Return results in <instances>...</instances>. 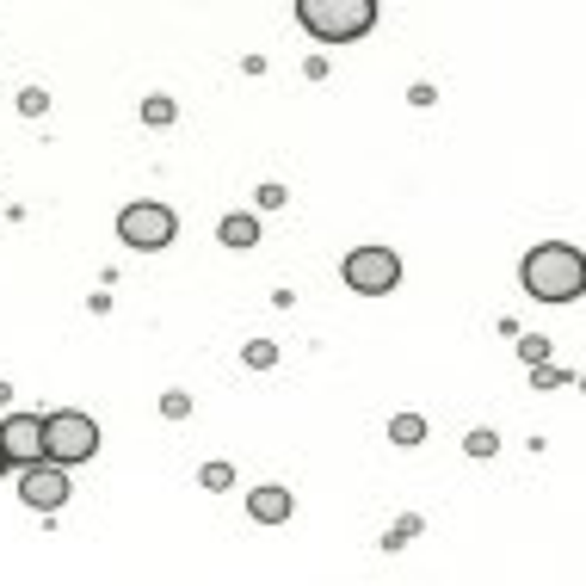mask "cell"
Here are the masks:
<instances>
[{"label":"cell","instance_id":"6da1fadb","mask_svg":"<svg viewBox=\"0 0 586 586\" xmlns=\"http://www.w3.org/2000/svg\"><path fill=\"white\" fill-rule=\"evenodd\" d=\"M519 278H525V297H537V303H574L586 290V253L574 241H543L525 253Z\"/></svg>","mask_w":586,"mask_h":586},{"label":"cell","instance_id":"7a4b0ae2","mask_svg":"<svg viewBox=\"0 0 586 586\" xmlns=\"http://www.w3.org/2000/svg\"><path fill=\"white\" fill-rule=\"evenodd\" d=\"M297 25L315 44H358L377 25V0H297Z\"/></svg>","mask_w":586,"mask_h":586},{"label":"cell","instance_id":"3957f363","mask_svg":"<svg viewBox=\"0 0 586 586\" xmlns=\"http://www.w3.org/2000/svg\"><path fill=\"white\" fill-rule=\"evenodd\" d=\"M44 438H50V463H62V469H75V463L99 457V420L81 414V408L44 414Z\"/></svg>","mask_w":586,"mask_h":586},{"label":"cell","instance_id":"277c9868","mask_svg":"<svg viewBox=\"0 0 586 586\" xmlns=\"http://www.w3.org/2000/svg\"><path fill=\"white\" fill-rule=\"evenodd\" d=\"M346 290H358V297H389V290L401 284V260H395V247L383 241H364L346 253Z\"/></svg>","mask_w":586,"mask_h":586},{"label":"cell","instance_id":"5b68a950","mask_svg":"<svg viewBox=\"0 0 586 586\" xmlns=\"http://www.w3.org/2000/svg\"><path fill=\"white\" fill-rule=\"evenodd\" d=\"M173 235H179V216L167 210V204H124L118 210V241L124 247H136V253H161V247H173Z\"/></svg>","mask_w":586,"mask_h":586},{"label":"cell","instance_id":"8992f818","mask_svg":"<svg viewBox=\"0 0 586 586\" xmlns=\"http://www.w3.org/2000/svg\"><path fill=\"white\" fill-rule=\"evenodd\" d=\"M0 451H7V463L31 469L50 457V438H44V414H7L0 420Z\"/></svg>","mask_w":586,"mask_h":586},{"label":"cell","instance_id":"52a82bcc","mask_svg":"<svg viewBox=\"0 0 586 586\" xmlns=\"http://www.w3.org/2000/svg\"><path fill=\"white\" fill-rule=\"evenodd\" d=\"M68 494H75V482H68V469L62 463H31L25 475H19V500L25 506H38V512H56V506H68Z\"/></svg>","mask_w":586,"mask_h":586},{"label":"cell","instance_id":"ba28073f","mask_svg":"<svg viewBox=\"0 0 586 586\" xmlns=\"http://www.w3.org/2000/svg\"><path fill=\"white\" fill-rule=\"evenodd\" d=\"M290 512H297V494L278 488V482H266V488L247 494V519H253V525H284Z\"/></svg>","mask_w":586,"mask_h":586},{"label":"cell","instance_id":"9c48e42d","mask_svg":"<svg viewBox=\"0 0 586 586\" xmlns=\"http://www.w3.org/2000/svg\"><path fill=\"white\" fill-rule=\"evenodd\" d=\"M216 235H223V247H260V223H253L247 210L223 216V229H216Z\"/></svg>","mask_w":586,"mask_h":586},{"label":"cell","instance_id":"30bf717a","mask_svg":"<svg viewBox=\"0 0 586 586\" xmlns=\"http://www.w3.org/2000/svg\"><path fill=\"white\" fill-rule=\"evenodd\" d=\"M389 438H395L401 451H414L420 438H426V414H395V420H389Z\"/></svg>","mask_w":586,"mask_h":586},{"label":"cell","instance_id":"8fae6325","mask_svg":"<svg viewBox=\"0 0 586 586\" xmlns=\"http://www.w3.org/2000/svg\"><path fill=\"white\" fill-rule=\"evenodd\" d=\"M198 488H210V494L235 488V463H204V469H198Z\"/></svg>","mask_w":586,"mask_h":586},{"label":"cell","instance_id":"7c38bea8","mask_svg":"<svg viewBox=\"0 0 586 586\" xmlns=\"http://www.w3.org/2000/svg\"><path fill=\"white\" fill-rule=\"evenodd\" d=\"M179 118V105L167 99V93H149V99H142V124H173Z\"/></svg>","mask_w":586,"mask_h":586},{"label":"cell","instance_id":"4fadbf2b","mask_svg":"<svg viewBox=\"0 0 586 586\" xmlns=\"http://www.w3.org/2000/svg\"><path fill=\"white\" fill-rule=\"evenodd\" d=\"M241 358H247V371H272V364H278V346H272V340H247Z\"/></svg>","mask_w":586,"mask_h":586},{"label":"cell","instance_id":"5bb4252c","mask_svg":"<svg viewBox=\"0 0 586 586\" xmlns=\"http://www.w3.org/2000/svg\"><path fill=\"white\" fill-rule=\"evenodd\" d=\"M463 451H469V457H494V451H500V438H494V426H475V432L463 438Z\"/></svg>","mask_w":586,"mask_h":586},{"label":"cell","instance_id":"9a60e30c","mask_svg":"<svg viewBox=\"0 0 586 586\" xmlns=\"http://www.w3.org/2000/svg\"><path fill=\"white\" fill-rule=\"evenodd\" d=\"M519 358L531 364V371H537V364H549V340H543V334H525V340H519Z\"/></svg>","mask_w":586,"mask_h":586},{"label":"cell","instance_id":"2e32d148","mask_svg":"<svg viewBox=\"0 0 586 586\" xmlns=\"http://www.w3.org/2000/svg\"><path fill=\"white\" fill-rule=\"evenodd\" d=\"M19 112H25V118H44V112H50V93H44V87H25V93H19Z\"/></svg>","mask_w":586,"mask_h":586},{"label":"cell","instance_id":"e0dca14e","mask_svg":"<svg viewBox=\"0 0 586 586\" xmlns=\"http://www.w3.org/2000/svg\"><path fill=\"white\" fill-rule=\"evenodd\" d=\"M161 414H167V420H186V414H192V395H186V389H167V395H161Z\"/></svg>","mask_w":586,"mask_h":586},{"label":"cell","instance_id":"ac0fdd59","mask_svg":"<svg viewBox=\"0 0 586 586\" xmlns=\"http://www.w3.org/2000/svg\"><path fill=\"white\" fill-rule=\"evenodd\" d=\"M420 531V519H414V512H408V519H401V525H389V537H383V549H401V543H408Z\"/></svg>","mask_w":586,"mask_h":586},{"label":"cell","instance_id":"d6986e66","mask_svg":"<svg viewBox=\"0 0 586 586\" xmlns=\"http://www.w3.org/2000/svg\"><path fill=\"white\" fill-rule=\"evenodd\" d=\"M568 377L556 371V364H537V371H531V389H562Z\"/></svg>","mask_w":586,"mask_h":586},{"label":"cell","instance_id":"ffe728a7","mask_svg":"<svg viewBox=\"0 0 586 586\" xmlns=\"http://www.w3.org/2000/svg\"><path fill=\"white\" fill-rule=\"evenodd\" d=\"M284 204V186H260V210H278Z\"/></svg>","mask_w":586,"mask_h":586},{"label":"cell","instance_id":"44dd1931","mask_svg":"<svg viewBox=\"0 0 586 586\" xmlns=\"http://www.w3.org/2000/svg\"><path fill=\"white\" fill-rule=\"evenodd\" d=\"M7 469H13V463H7V451H0V475H7Z\"/></svg>","mask_w":586,"mask_h":586}]
</instances>
